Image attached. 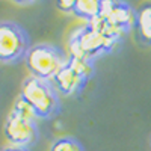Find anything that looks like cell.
<instances>
[{
  "instance_id": "obj_1",
  "label": "cell",
  "mask_w": 151,
  "mask_h": 151,
  "mask_svg": "<svg viewBox=\"0 0 151 151\" xmlns=\"http://www.w3.org/2000/svg\"><path fill=\"white\" fill-rule=\"evenodd\" d=\"M118 42V38L109 35L95 23H88L86 26L77 29L71 35L70 55L94 60L97 56L112 52Z\"/></svg>"
},
{
  "instance_id": "obj_2",
  "label": "cell",
  "mask_w": 151,
  "mask_h": 151,
  "mask_svg": "<svg viewBox=\"0 0 151 151\" xmlns=\"http://www.w3.org/2000/svg\"><path fill=\"white\" fill-rule=\"evenodd\" d=\"M20 97L30 104L40 119L56 115L60 109L59 92L55 85L33 76H29L23 80Z\"/></svg>"
},
{
  "instance_id": "obj_3",
  "label": "cell",
  "mask_w": 151,
  "mask_h": 151,
  "mask_svg": "<svg viewBox=\"0 0 151 151\" xmlns=\"http://www.w3.org/2000/svg\"><path fill=\"white\" fill-rule=\"evenodd\" d=\"M24 62L30 71V76L52 82L67 65L68 56L56 45L35 44L29 48Z\"/></svg>"
},
{
  "instance_id": "obj_4",
  "label": "cell",
  "mask_w": 151,
  "mask_h": 151,
  "mask_svg": "<svg viewBox=\"0 0 151 151\" xmlns=\"http://www.w3.org/2000/svg\"><path fill=\"white\" fill-rule=\"evenodd\" d=\"M94 76V62L77 56H68L67 65L52 80L59 94L65 97L77 95L85 83Z\"/></svg>"
},
{
  "instance_id": "obj_5",
  "label": "cell",
  "mask_w": 151,
  "mask_h": 151,
  "mask_svg": "<svg viewBox=\"0 0 151 151\" xmlns=\"http://www.w3.org/2000/svg\"><path fill=\"white\" fill-rule=\"evenodd\" d=\"M29 35L14 21H0V62L17 64L24 60L29 48Z\"/></svg>"
},
{
  "instance_id": "obj_6",
  "label": "cell",
  "mask_w": 151,
  "mask_h": 151,
  "mask_svg": "<svg viewBox=\"0 0 151 151\" xmlns=\"http://www.w3.org/2000/svg\"><path fill=\"white\" fill-rule=\"evenodd\" d=\"M3 132L9 145H15L21 148H30L38 141V136H40L38 121L29 119L17 113L15 110L9 112Z\"/></svg>"
},
{
  "instance_id": "obj_7",
  "label": "cell",
  "mask_w": 151,
  "mask_h": 151,
  "mask_svg": "<svg viewBox=\"0 0 151 151\" xmlns=\"http://www.w3.org/2000/svg\"><path fill=\"white\" fill-rule=\"evenodd\" d=\"M136 14L137 12H134L132 6L127 3L101 2L100 17L121 33H127L136 24Z\"/></svg>"
},
{
  "instance_id": "obj_8",
  "label": "cell",
  "mask_w": 151,
  "mask_h": 151,
  "mask_svg": "<svg viewBox=\"0 0 151 151\" xmlns=\"http://www.w3.org/2000/svg\"><path fill=\"white\" fill-rule=\"evenodd\" d=\"M100 11H101V2L97 0H79L74 6V14L88 23L95 21L100 17Z\"/></svg>"
},
{
  "instance_id": "obj_9",
  "label": "cell",
  "mask_w": 151,
  "mask_h": 151,
  "mask_svg": "<svg viewBox=\"0 0 151 151\" xmlns=\"http://www.w3.org/2000/svg\"><path fill=\"white\" fill-rule=\"evenodd\" d=\"M136 26L142 41L151 44V5H145L136 14Z\"/></svg>"
},
{
  "instance_id": "obj_10",
  "label": "cell",
  "mask_w": 151,
  "mask_h": 151,
  "mask_svg": "<svg viewBox=\"0 0 151 151\" xmlns=\"http://www.w3.org/2000/svg\"><path fill=\"white\" fill-rule=\"evenodd\" d=\"M50 151H85V150L79 141H76L74 137L65 136L56 139L50 147Z\"/></svg>"
},
{
  "instance_id": "obj_11",
  "label": "cell",
  "mask_w": 151,
  "mask_h": 151,
  "mask_svg": "<svg viewBox=\"0 0 151 151\" xmlns=\"http://www.w3.org/2000/svg\"><path fill=\"white\" fill-rule=\"evenodd\" d=\"M12 110H15L17 113H20V115L26 116V118H29V119L40 121L38 115L35 113V110L30 107V104L26 101V100H23L21 97H18V98L15 100V103H14V107H12Z\"/></svg>"
},
{
  "instance_id": "obj_12",
  "label": "cell",
  "mask_w": 151,
  "mask_h": 151,
  "mask_svg": "<svg viewBox=\"0 0 151 151\" xmlns=\"http://www.w3.org/2000/svg\"><path fill=\"white\" fill-rule=\"evenodd\" d=\"M74 6L76 2H71V0H60V2L56 3V8L60 12H74Z\"/></svg>"
},
{
  "instance_id": "obj_13",
  "label": "cell",
  "mask_w": 151,
  "mask_h": 151,
  "mask_svg": "<svg viewBox=\"0 0 151 151\" xmlns=\"http://www.w3.org/2000/svg\"><path fill=\"white\" fill-rule=\"evenodd\" d=\"M0 151H30L29 148H21V147H15V145H6Z\"/></svg>"
}]
</instances>
